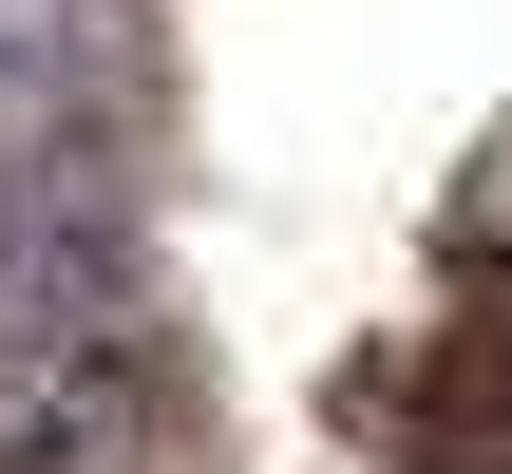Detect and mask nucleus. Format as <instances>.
Segmentation results:
<instances>
[{
    "label": "nucleus",
    "instance_id": "obj_1",
    "mask_svg": "<svg viewBox=\"0 0 512 474\" xmlns=\"http://www.w3.org/2000/svg\"><path fill=\"white\" fill-rule=\"evenodd\" d=\"M152 418L133 171L0 152V474H114Z\"/></svg>",
    "mask_w": 512,
    "mask_h": 474
},
{
    "label": "nucleus",
    "instance_id": "obj_2",
    "mask_svg": "<svg viewBox=\"0 0 512 474\" xmlns=\"http://www.w3.org/2000/svg\"><path fill=\"white\" fill-rule=\"evenodd\" d=\"M0 152L133 171V0H0Z\"/></svg>",
    "mask_w": 512,
    "mask_h": 474
}]
</instances>
